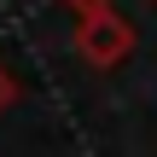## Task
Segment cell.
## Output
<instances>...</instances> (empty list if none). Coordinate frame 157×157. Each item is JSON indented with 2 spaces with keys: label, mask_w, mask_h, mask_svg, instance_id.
I'll return each instance as SVG.
<instances>
[{
  "label": "cell",
  "mask_w": 157,
  "mask_h": 157,
  "mask_svg": "<svg viewBox=\"0 0 157 157\" xmlns=\"http://www.w3.org/2000/svg\"><path fill=\"white\" fill-rule=\"evenodd\" d=\"M64 6H76V17H87V12H111V0H64Z\"/></svg>",
  "instance_id": "7a4b0ae2"
},
{
  "label": "cell",
  "mask_w": 157,
  "mask_h": 157,
  "mask_svg": "<svg viewBox=\"0 0 157 157\" xmlns=\"http://www.w3.org/2000/svg\"><path fill=\"white\" fill-rule=\"evenodd\" d=\"M76 52L93 64V70H111L134 52V23H122L117 12H87L76 23Z\"/></svg>",
  "instance_id": "6da1fadb"
},
{
  "label": "cell",
  "mask_w": 157,
  "mask_h": 157,
  "mask_svg": "<svg viewBox=\"0 0 157 157\" xmlns=\"http://www.w3.org/2000/svg\"><path fill=\"white\" fill-rule=\"evenodd\" d=\"M12 105V82H6V70H0V111Z\"/></svg>",
  "instance_id": "3957f363"
}]
</instances>
